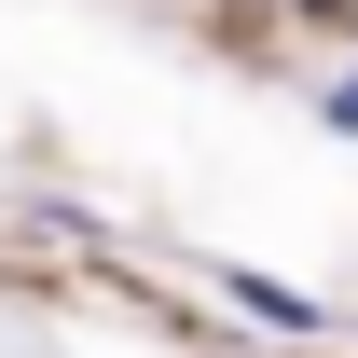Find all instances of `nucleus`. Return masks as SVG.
I'll return each instance as SVG.
<instances>
[{
	"label": "nucleus",
	"instance_id": "1",
	"mask_svg": "<svg viewBox=\"0 0 358 358\" xmlns=\"http://www.w3.org/2000/svg\"><path fill=\"white\" fill-rule=\"evenodd\" d=\"M234 303L262 317V331H317V303H303V289H289V275H234Z\"/></svg>",
	"mask_w": 358,
	"mask_h": 358
},
{
	"label": "nucleus",
	"instance_id": "2",
	"mask_svg": "<svg viewBox=\"0 0 358 358\" xmlns=\"http://www.w3.org/2000/svg\"><path fill=\"white\" fill-rule=\"evenodd\" d=\"M317 110H331V124H345V138H358V69H345V83H331V96H317Z\"/></svg>",
	"mask_w": 358,
	"mask_h": 358
},
{
	"label": "nucleus",
	"instance_id": "3",
	"mask_svg": "<svg viewBox=\"0 0 358 358\" xmlns=\"http://www.w3.org/2000/svg\"><path fill=\"white\" fill-rule=\"evenodd\" d=\"M303 14H345V0H303Z\"/></svg>",
	"mask_w": 358,
	"mask_h": 358
}]
</instances>
